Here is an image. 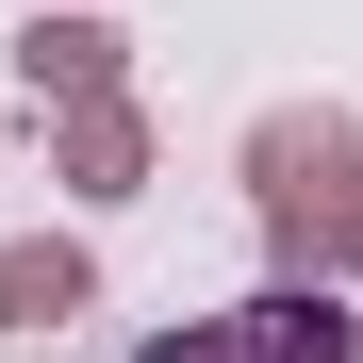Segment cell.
Returning <instances> with one entry per match:
<instances>
[{
	"mask_svg": "<svg viewBox=\"0 0 363 363\" xmlns=\"http://www.w3.org/2000/svg\"><path fill=\"white\" fill-rule=\"evenodd\" d=\"M99 314V248L83 231H0V330H67Z\"/></svg>",
	"mask_w": 363,
	"mask_h": 363,
	"instance_id": "obj_5",
	"label": "cell"
},
{
	"mask_svg": "<svg viewBox=\"0 0 363 363\" xmlns=\"http://www.w3.org/2000/svg\"><path fill=\"white\" fill-rule=\"evenodd\" d=\"M248 199L264 215H363V116H330V99L248 116Z\"/></svg>",
	"mask_w": 363,
	"mask_h": 363,
	"instance_id": "obj_2",
	"label": "cell"
},
{
	"mask_svg": "<svg viewBox=\"0 0 363 363\" xmlns=\"http://www.w3.org/2000/svg\"><path fill=\"white\" fill-rule=\"evenodd\" d=\"M149 99H83V116H50V182H67L83 215H116V199H149Z\"/></svg>",
	"mask_w": 363,
	"mask_h": 363,
	"instance_id": "obj_4",
	"label": "cell"
},
{
	"mask_svg": "<svg viewBox=\"0 0 363 363\" xmlns=\"http://www.w3.org/2000/svg\"><path fill=\"white\" fill-rule=\"evenodd\" d=\"M17 99H33V116L133 99V33H116L99 0H33V33H17Z\"/></svg>",
	"mask_w": 363,
	"mask_h": 363,
	"instance_id": "obj_3",
	"label": "cell"
},
{
	"mask_svg": "<svg viewBox=\"0 0 363 363\" xmlns=\"http://www.w3.org/2000/svg\"><path fill=\"white\" fill-rule=\"evenodd\" d=\"M133 363H363V314L314 297V281H264L248 314H182V330H149Z\"/></svg>",
	"mask_w": 363,
	"mask_h": 363,
	"instance_id": "obj_1",
	"label": "cell"
}]
</instances>
